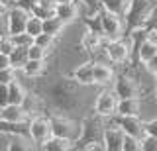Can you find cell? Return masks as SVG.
I'll return each mask as SVG.
<instances>
[{"instance_id":"1","label":"cell","mask_w":157,"mask_h":151,"mask_svg":"<svg viewBox=\"0 0 157 151\" xmlns=\"http://www.w3.org/2000/svg\"><path fill=\"white\" fill-rule=\"evenodd\" d=\"M36 92L43 96L45 104L53 108L57 114H73V112L82 110V94L81 85L73 79L71 75H57L43 79L36 85Z\"/></svg>"},{"instance_id":"2","label":"cell","mask_w":157,"mask_h":151,"mask_svg":"<svg viewBox=\"0 0 157 151\" xmlns=\"http://www.w3.org/2000/svg\"><path fill=\"white\" fill-rule=\"evenodd\" d=\"M157 14V0H132L130 10L124 16L126 20V36L134 30H141L151 24Z\"/></svg>"},{"instance_id":"3","label":"cell","mask_w":157,"mask_h":151,"mask_svg":"<svg viewBox=\"0 0 157 151\" xmlns=\"http://www.w3.org/2000/svg\"><path fill=\"white\" fill-rule=\"evenodd\" d=\"M106 118L100 114H96L92 110V114L85 116L81 120V135L75 141V149H82L86 143L90 141H102V135H104V128H106ZM104 143V141H102Z\"/></svg>"},{"instance_id":"4","label":"cell","mask_w":157,"mask_h":151,"mask_svg":"<svg viewBox=\"0 0 157 151\" xmlns=\"http://www.w3.org/2000/svg\"><path fill=\"white\" fill-rule=\"evenodd\" d=\"M104 53L108 61L116 63V65L130 63L132 55H134V41H132L130 36H124L120 40H108L104 45Z\"/></svg>"},{"instance_id":"5","label":"cell","mask_w":157,"mask_h":151,"mask_svg":"<svg viewBox=\"0 0 157 151\" xmlns=\"http://www.w3.org/2000/svg\"><path fill=\"white\" fill-rule=\"evenodd\" d=\"M51 118V130H53V135H59V138H67V139H73L77 141L78 135H81V122L73 120L71 116L67 114H49Z\"/></svg>"},{"instance_id":"6","label":"cell","mask_w":157,"mask_h":151,"mask_svg":"<svg viewBox=\"0 0 157 151\" xmlns=\"http://www.w3.org/2000/svg\"><path fill=\"white\" fill-rule=\"evenodd\" d=\"M53 135L51 130V118L45 114H36L29 118V138L36 143L37 149H41V145Z\"/></svg>"},{"instance_id":"7","label":"cell","mask_w":157,"mask_h":151,"mask_svg":"<svg viewBox=\"0 0 157 151\" xmlns=\"http://www.w3.org/2000/svg\"><path fill=\"white\" fill-rule=\"evenodd\" d=\"M100 18H102V30L108 40H120L126 36V20L124 16H118V14L100 8Z\"/></svg>"},{"instance_id":"8","label":"cell","mask_w":157,"mask_h":151,"mask_svg":"<svg viewBox=\"0 0 157 151\" xmlns=\"http://www.w3.org/2000/svg\"><path fill=\"white\" fill-rule=\"evenodd\" d=\"M118 102H120V96L114 89H106L102 90L100 94L96 96L94 100V112L104 118H112V116L118 114Z\"/></svg>"},{"instance_id":"9","label":"cell","mask_w":157,"mask_h":151,"mask_svg":"<svg viewBox=\"0 0 157 151\" xmlns=\"http://www.w3.org/2000/svg\"><path fill=\"white\" fill-rule=\"evenodd\" d=\"M112 120L124 130L126 135H134V138H144L145 135V120H141V116H112Z\"/></svg>"},{"instance_id":"10","label":"cell","mask_w":157,"mask_h":151,"mask_svg":"<svg viewBox=\"0 0 157 151\" xmlns=\"http://www.w3.org/2000/svg\"><path fill=\"white\" fill-rule=\"evenodd\" d=\"M108 120H110V124H106L104 135H102L104 147H106V151H122V147H124V138H126V134H124V130H122L112 118H108Z\"/></svg>"},{"instance_id":"11","label":"cell","mask_w":157,"mask_h":151,"mask_svg":"<svg viewBox=\"0 0 157 151\" xmlns=\"http://www.w3.org/2000/svg\"><path fill=\"white\" fill-rule=\"evenodd\" d=\"M29 16H32L29 10L18 6V4H14V6L8 10V14H6V18H8V33L10 36H16V33L26 32V24H28Z\"/></svg>"},{"instance_id":"12","label":"cell","mask_w":157,"mask_h":151,"mask_svg":"<svg viewBox=\"0 0 157 151\" xmlns=\"http://www.w3.org/2000/svg\"><path fill=\"white\" fill-rule=\"evenodd\" d=\"M114 90L120 98H141V85L130 75H120L114 81Z\"/></svg>"},{"instance_id":"13","label":"cell","mask_w":157,"mask_h":151,"mask_svg":"<svg viewBox=\"0 0 157 151\" xmlns=\"http://www.w3.org/2000/svg\"><path fill=\"white\" fill-rule=\"evenodd\" d=\"M71 77L81 86H92L94 85V59H88L85 63H81L78 67H75L71 71Z\"/></svg>"},{"instance_id":"14","label":"cell","mask_w":157,"mask_h":151,"mask_svg":"<svg viewBox=\"0 0 157 151\" xmlns=\"http://www.w3.org/2000/svg\"><path fill=\"white\" fill-rule=\"evenodd\" d=\"M78 4H77V0H67V2H61L59 6L55 8V16H59L65 24H71V22H75L77 18H78Z\"/></svg>"},{"instance_id":"15","label":"cell","mask_w":157,"mask_h":151,"mask_svg":"<svg viewBox=\"0 0 157 151\" xmlns=\"http://www.w3.org/2000/svg\"><path fill=\"white\" fill-rule=\"evenodd\" d=\"M0 118L6 120V122H28L29 114L24 110V106L8 104V106H4V108H0Z\"/></svg>"},{"instance_id":"16","label":"cell","mask_w":157,"mask_h":151,"mask_svg":"<svg viewBox=\"0 0 157 151\" xmlns=\"http://www.w3.org/2000/svg\"><path fill=\"white\" fill-rule=\"evenodd\" d=\"M110 82H114V69L106 63L94 61V85L108 86Z\"/></svg>"},{"instance_id":"17","label":"cell","mask_w":157,"mask_h":151,"mask_svg":"<svg viewBox=\"0 0 157 151\" xmlns=\"http://www.w3.org/2000/svg\"><path fill=\"white\" fill-rule=\"evenodd\" d=\"M118 114L120 116H141V98H120Z\"/></svg>"},{"instance_id":"18","label":"cell","mask_w":157,"mask_h":151,"mask_svg":"<svg viewBox=\"0 0 157 151\" xmlns=\"http://www.w3.org/2000/svg\"><path fill=\"white\" fill-rule=\"evenodd\" d=\"M41 149H45V151H69V149H75V141L67 139V138H59V135H51L41 145Z\"/></svg>"},{"instance_id":"19","label":"cell","mask_w":157,"mask_h":151,"mask_svg":"<svg viewBox=\"0 0 157 151\" xmlns=\"http://www.w3.org/2000/svg\"><path fill=\"white\" fill-rule=\"evenodd\" d=\"M155 55H157V45H153L151 41H147V37H145V40L136 47L134 59L140 61V63H147L151 57H155Z\"/></svg>"},{"instance_id":"20","label":"cell","mask_w":157,"mask_h":151,"mask_svg":"<svg viewBox=\"0 0 157 151\" xmlns=\"http://www.w3.org/2000/svg\"><path fill=\"white\" fill-rule=\"evenodd\" d=\"M22 73L28 79H39L45 73V59H29L26 67L22 69Z\"/></svg>"},{"instance_id":"21","label":"cell","mask_w":157,"mask_h":151,"mask_svg":"<svg viewBox=\"0 0 157 151\" xmlns=\"http://www.w3.org/2000/svg\"><path fill=\"white\" fill-rule=\"evenodd\" d=\"M8 92H10V104H18V106H22L24 104V100H26V89L22 86V82H20L18 79L16 81H12L8 85Z\"/></svg>"},{"instance_id":"22","label":"cell","mask_w":157,"mask_h":151,"mask_svg":"<svg viewBox=\"0 0 157 151\" xmlns=\"http://www.w3.org/2000/svg\"><path fill=\"white\" fill-rule=\"evenodd\" d=\"M65 26H67V24L63 22L59 16H51V18H45V20H43V32L51 33V36H55V37H59L63 33Z\"/></svg>"},{"instance_id":"23","label":"cell","mask_w":157,"mask_h":151,"mask_svg":"<svg viewBox=\"0 0 157 151\" xmlns=\"http://www.w3.org/2000/svg\"><path fill=\"white\" fill-rule=\"evenodd\" d=\"M100 2H102V8L118 14V16H126L128 10H130L132 0H100Z\"/></svg>"},{"instance_id":"24","label":"cell","mask_w":157,"mask_h":151,"mask_svg":"<svg viewBox=\"0 0 157 151\" xmlns=\"http://www.w3.org/2000/svg\"><path fill=\"white\" fill-rule=\"evenodd\" d=\"M10 59H12V67L18 71H22L26 67V63L29 61V55H28V47H16L12 53H10Z\"/></svg>"},{"instance_id":"25","label":"cell","mask_w":157,"mask_h":151,"mask_svg":"<svg viewBox=\"0 0 157 151\" xmlns=\"http://www.w3.org/2000/svg\"><path fill=\"white\" fill-rule=\"evenodd\" d=\"M26 32L32 33L33 37L39 36V33L43 32V20L39 16H36V14H32V16L28 18V24H26Z\"/></svg>"},{"instance_id":"26","label":"cell","mask_w":157,"mask_h":151,"mask_svg":"<svg viewBox=\"0 0 157 151\" xmlns=\"http://www.w3.org/2000/svg\"><path fill=\"white\" fill-rule=\"evenodd\" d=\"M14 37V43H16V47H32L33 43H36V37L32 36V33L28 32H22V33H16Z\"/></svg>"},{"instance_id":"27","label":"cell","mask_w":157,"mask_h":151,"mask_svg":"<svg viewBox=\"0 0 157 151\" xmlns=\"http://www.w3.org/2000/svg\"><path fill=\"white\" fill-rule=\"evenodd\" d=\"M14 49H16L14 37L10 36V33H4V36H0V53H6V55H10Z\"/></svg>"},{"instance_id":"28","label":"cell","mask_w":157,"mask_h":151,"mask_svg":"<svg viewBox=\"0 0 157 151\" xmlns=\"http://www.w3.org/2000/svg\"><path fill=\"white\" fill-rule=\"evenodd\" d=\"M32 14H36V16H39L41 20H45V18H51V16H55V8H51V6H47V4L39 2L37 6L32 10Z\"/></svg>"},{"instance_id":"29","label":"cell","mask_w":157,"mask_h":151,"mask_svg":"<svg viewBox=\"0 0 157 151\" xmlns=\"http://www.w3.org/2000/svg\"><path fill=\"white\" fill-rule=\"evenodd\" d=\"M55 40H57L55 36H51V33H45V32H41L39 36H36V43H37V45H41V47H45L47 51L53 47Z\"/></svg>"},{"instance_id":"30","label":"cell","mask_w":157,"mask_h":151,"mask_svg":"<svg viewBox=\"0 0 157 151\" xmlns=\"http://www.w3.org/2000/svg\"><path fill=\"white\" fill-rule=\"evenodd\" d=\"M122 151H141V139L134 138V135H126Z\"/></svg>"},{"instance_id":"31","label":"cell","mask_w":157,"mask_h":151,"mask_svg":"<svg viewBox=\"0 0 157 151\" xmlns=\"http://www.w3.org/2000/svg\"><path fill=\"white\" fill-rule=\"evenodd\" d=\"M141 151H157V135L145 134L141 138Z\"/></svg>"},{"instance_id":"32","label":"cell","mask_w":157,"mask_h":151,"mask_svg":"<svg viewBox=\"0 0 157 151\" xmlns=\"http://www.w3.org/2000/svg\"><path fill=\"white\" fill-rule=\"evenodd\" d=\"M28 55H29V59H47V49L33 43L32 47H28Z\"/></svg>"},{"instance_id":"33","label":"cell","mask_w":157,"mask_h":151,"mask_svg":"<svg viewBox=\"0 0 157 151\" xmlns=\"http://www.w3.org/2000/svg\"><path fill=\"white\" fill-rule=\"evenodd\" d=\"M16 73H18V69H14V67H8V69H0V82H2V85H10L12 81H16V79H18Z\"/></svg>"},{"instance_id":"34","label":"cell","mask_w":157,"mask_h":151,"mask_svg":"<svg viewBox=\"0 0 157 151\" xmlns=\"http://www.w3.org/2000/svg\"><path fill=\"white\" fill-rule=\"evenodd\" d=\"M10 104V92H8V85H2L0 82V108Z\"/></svg>"},{"instance_id":"35","label":"cell","mask_w":157,"mask_h":151,"mask_svg":"<svg viewBox=\"0 0 157 151\" xmlns=\"http://www.w3.org/2000/svg\"><path fill=\"white\" fill-rule=\"evenodd\" d=\"M77 2H82L88 8V12H90V14L92 12H98L102 8V2H100V0H77Z\"/></svg>"},{"instance_id":"36","label":"cell","mask_w":157,"mask_h":151,"mask_svg":"<svg viewBox=\"0 0 157 151\" xmlns=\"http://www.w3.org/2000/svg\"><path fill=\"white\" fill-rule=\"evenodd\" d=\"M144 67H145V71L147 73H149V75H157V55L155 57H151V59L149 61H147V63H144Z\"/></svg>"},{"instance_id":"37","label":"cell","mask_w":157,"mask_h":151,"mask_svg":"<svg viewBox=\"0 0 157 151\" xmlns=\"http://www.w3.org/2000/svg\"><path fill=\"white\" fill-rule=\"evenodd\" d=\"M39 2H41V0H18L16 4H18V6H22V8H26V10H29V12H32V10L37 6Z\"/></svg>"},{"instance_id":"38","label":"cell","mask_w":157,"mask_h":151,"mask_svg":"<svg viewBox=\"0 0 157 151\" xmlns=\"http://www.w3.org/2000/svg\"><path fill=\"white\" fill-rule=\"evenodd\" d=\"M145 134L157 135V118H151V120L145 122Z\"/></svg>"},{"instance_id":"39","label":"cell","mask_w":157,"mask_h":151,"mask_svg":"<svg viewBox=\"0 0 157 151\" xmlns=\"http://www.w3.org/2000/svg\"><path fill=\"white\" fill-rule=\"evenodd\" d=\"M8 67H12V59H10V55L0 53V69H8Z\"/></svg>"},{"instance_id":"40","label":"cell","mask_w":157,"mask_h":151,"mask_svg":"<svg viewBox=\"0 0 157 151\" xmlns=\"http://www.w3.org/2000/svg\"><path fill=\"white\" fill-rule=\"evenodd\" d=\"M145 37H147V41H151L153 45H157V30H155V28H147Z\"/></svg>"},{"instance_id":"41","label":"cell","mask_w":157,"mask_h":151,"mask_svg":"<svg viewBox=\"0 0 157 151\" xmlns=\"http://www.w3.org/2000/svg\"><path fill=\"white\" fill-rule=\"evenodd\" d=\"M4 33H8V18H6V14L0 16V36H4Z\"/></svg>"},{"instance_id":"42","label":"cell","mask_w":157,"mask_h":151,"mask_svg":"<svg viewBox=\"0 0 157 151\" xmlns=\"http://www.w3.org/2000/svg\"><path fill=\"white\" fill-rule=\"evenodd\" d=\"M43 4H47V6H51V8H57L61 2H67V0H41Z\"/></svg>"},{"instance_id":"43","label":"cell","mask_w":157,"mask_h":151,"mask_svg":"<svg viewBox=\"0 0 157 151\" xmlns=\"http://www.w3.org/2000/svg\"><path fill=\"white\" fill-rule=\"evenodd\" d=\"M8 0H0V16H2V14H8Z\"/></svg>"},{"instance_id":"44","label":"cell","mask_w":157,"mask_h":151,"mask_svg":"<svg viewBox=\"0 0 157 151\" xmlns=\"http://www.w3.org/2000/svg\"><path fill=\"white\" fill-rule=\"evenodd\" d=\"M147 28H155V30H157V14H155V18H153V20H151V24H149V26H147Z\"/></svg>"},{"instance_id":"45","label":"cell","mask_w":157,"mask_h":151,"mask_svg":"<svg viewBox=\"0 0 157 151\" xmlns=\"http://www.w3.org/2000/svg\"><path fill=\"white\" fill-rule=\"evenodd\" d=\"M155 98H157V89H155Z\"/></svg>"},{"instance_id":"46","label":"cell","mask_w":157,"mask_h":151,"mask_svg":"<svg viewBox=\"0 0 157 151\" xmlns=\"http://www.w3.org/2000/svg\"><path fill=\"white\" fill-rule=\"evenodd\" d=\"M12 2H18V0H12Z\"/></svg>"},{"instance_id":"47","label":"cell","mask_w":157,"mask_h":151,"mask_svg":"<svg viewBox=\"0 0 157 151\" xmlns=\"http://www.w3.org/2000/svg\"><path fill=\"white\" fill-rule=\"evenodd\" d=\"M155 81H157V75H155Z\"/></svg>"}]
</instances>
